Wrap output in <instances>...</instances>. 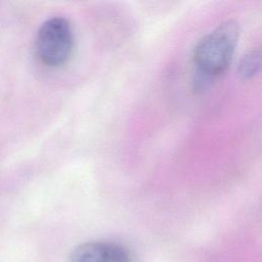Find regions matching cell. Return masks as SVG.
Instances as JSON below:
<instances>
[{"instance_id":"3957f363","label":"cell","mask_w":262,"mask_h":262,"mask_svg":"<svg viewBox=\"0 0 262 262\" xmlns=\"http://www.w3.org/2000/svg\"><path fill=\"white\" fill-rule=\"evenodd\" d=\"M70 262H134L130 250L115 242L93 241L77 246Z\"/></svg>"},{"instance_id":"6da1fadb","label":"cell","mask_w":262,"mask_h":262,"mask_svg":"<svg viewBox=\"0 0 262 262\" xmlns=\"http://www.w3.org/2000/svg\"><path fill=\"white\" fill-rule=\"evenodd\" d=\"M238 35V25L233 20H227L196 43L192 59L202 83L217 77L227 69L232 59Z\"/></svg>"},{"instance_id":"7a4b0ae2","label":"cell","mask_w":262,"mask_h":262,"mask_svg":"<svg viewBox=\"0 0 262 262\" xmlns=\"http://www.w3.org/2000/svg\"><path fill=\"white\" fill-rule=\"evenodd\" d=\"M73 31L68 19L55 16L40 27L36 37V53L48 67H59L67 62L73 50Z\"/></svg>"},{"instance_id":"277c9868","label":"cell","mask_w":262,"mask_h":262,"mask_svg":"<svg viewBox=\"0 0 262 262\" xmlns=\"http://www.w3.org/2000/svg\"><path fill=\"white\" fill-rule=\"evenodd\" d=\"M259 67H260L259 51L252 50L242 58L238 67V73L243 78L247 79V78L253 77L259 70Z\"/></svg>"}]
</instances>
